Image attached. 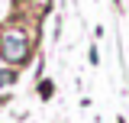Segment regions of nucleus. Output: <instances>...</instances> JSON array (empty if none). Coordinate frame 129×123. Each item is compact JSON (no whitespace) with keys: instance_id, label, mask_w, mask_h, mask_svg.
I'll return each mask as SVG.
<instances>
[{"instance_id":"1","label":"nucleus","mask_w":129,"mask_h":123,"mask_svg":"<svg viewBox=\"0 0 129 123\" xmlns=\"http://www.w3.org/2000/svg\"><path fill=\"white\" fill-rule=\"evenodd\" d=\"M32 55V36L26 29H19V26H13V29H3L0 32V58L7 62V65H23V62H29Z\"/></svg>"},{"instance_id":"2","label":"nucleus","mask_w":129,"mask_h":123,"mask_svg":"<svg viewBox=\"0 0 129 123\" xmlns=\"http://www.w3.org/2000/svg\"><path fill=\"white\" fill-rule=\"evenodd\" d=\"M10 84H16V71L13 68H0V88H10Z\"/></svg>"},{"instance_id":"3","label":"nucleus","mask_w":129,"mask_h":123,"mask_svg":"<svg viewBox=\"0 0 129 123\" xmlns=\"http://www.w3.org/2000/svg\"><path fill=\"white\" fill-rule=\"evenodd\" d=\"M39 94L48 97V94H52V81H42V84H39Z\"/></svg>"},{"instance_id":"4","label":"nucleus","mask_w":129,"mask_h":123,"mask_svg":"<svg viewBox=\"0 0 129 123\" xmlns=\"http://www.w3.org/2000/svg\"><path fill=\"white\" fill-rule=\"evenodd\" d=\"M119 123H123V120H119Z\"/></svg>"}]
</instances>
